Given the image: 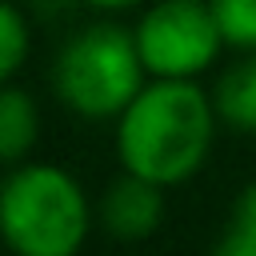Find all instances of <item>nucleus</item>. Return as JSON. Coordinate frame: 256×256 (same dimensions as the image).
Instances as JSON below:
<instances>
[{"instance_id":"7ed1b4c3","label":"nucleus","mask_w":256,"mask_h":256,"mask_svg":"<svg viewBox=\"0 0 256 256\" xmlns=\"http://www.w3.org/2000/svg\"><path fill=\"white\" fill-rule=\"evenodd\" d=\"M144 84L148 68L140 60L136 36L108 20L80 28L52 64L56 96L84 120H116Z\"/></svg>"},{"instance_id":"1a4fd4ad","label":"nucleus","mask_w":256,"mask_h":256,"mask_svg":"<svg viewBox=\"0 0 256 256\" xmlns=\"http://www.w3.org/2000/svg\"><path fill=\"white\" fill-rule=\"evenodd\" d=\"M208 8L228 48H240V52L256 48V0H208Z\"/></svg>"},{"instance_id":"9b49d317","label":"nucleus","mask_w":256,"mask_h":256,"mask_svg":"<svg viewBox=\"0 0 256 256\" xmlns=\"http://www.w3.org/2000/svg\"><path fill=\"white\" fill-rule=\"evenodd\" d=\"M84 8H96V12H128V8H140L144 0H80Z\"/></svg>"},{"instance_id":"423d86ee","label":"nucleus","mask_w":256,"mask_h":256,"mask_svg":"<svg viewBox=\"0 0 256 256\" xmlns=\"http://www.w3.org/2000/svg\"><path fill=\"white\" fill-rule=\"evenodd\" d=\"M40 136V112H36V100L16 84V80H4L0 88V160L12 168L20 164L32 144Z\"/></svg>"},{"instance_id":"6e6552de","label":"nucleus","mask_w":256,"mask_h":256,"mask_svg":"<svg viewBox=\"0 0 256 256\" xmlns=\"http://www.w3.org/2000/svg\"><path fill=\"white\" fill-rule=\"evenodd\" d=\"M32 52V28L28 16L20 12L16 0L0 4V80H16V72L24 68Z\"/></svg>"},{"instance_id":"9d476101","label":"nucleus","mask_w":256,"mask_h":256,"mask_svg":"<svg viewBox=\"0 0 256 256\" xmlns=\"http://www.w3.org/2000/svg\"><path fill=\"white\" fill-rule=\"evenodd\" d=\"M212 256H256V224L232 216V224L224 228V236L212 244Z\"/></svg>"},{"instance_id":"f257e3e1","label":"nucleus","mask_w":256,"mask_h":256,"mask_svg":"<svg viewBox=\"0 0 256 256\" xmlns=\"http://www.w3.org/2000/svg\"><path fill=\"white\" fill-rule=\"evenodd\" d=\"M216 124V100L196 80L148 76L136 100L116 116V160L132 176L176 188L204 168Z\"/></svg>"},{"instance_id":"39448f33","label":"nucleus","mask_w":256,"mask_h":256,"mask_svg":"<svg viewBox=\"0 0 256 256\" xmlns=\"http://www.w3.org/2000/svg\"><path fill=\"white\" fill-rule=\"evenodd\" d=\"M164 220V188L124 172L100 196V228L116 240H148Z\"/></svg>"},{"instance_id":"f03ea898","label":"nucleus","mask_w":256,"mask_h":256,"mask_svg":"<svg viewBox=\"0 0 256 256\" xmlns=\"http://www.w3.org/2000/svg\"><path fill=\"white\" fill-rule=\"evenodd\" d=\"M0 232L12 256H76L92 232L88 192L60 164L20 160L4 176Z\"/></svg>"},{"instance_id":"20e7f679","label":"nucleus","mask_w":256,"mask_h":256,"mask_svg":"<svg viewBox=\"0 0 256 256\" xmlns=\"http://www.w3.org/2000/svg\"><path fill=\"white\" fill-rule=\"evenodd\" d=\"M132 36L148 76L160 80H196L228 48L208 0H152Z\"/></svg>"},{"instance_id":"0eeeda50","label":"nucleus","mask_w":256,"mask_h":256,"mask_svg":"<svg viewBox=\"0 0 256 256\" xmlns=\"http://www.w3.org/2000/svg\"><path fill=\"white\" fill-rule=\"evenodd\" d=\"M212 100H216L220 124L236 132H256V48L244 52V60L216 80Z\"/></svg>"}]
</instances>
